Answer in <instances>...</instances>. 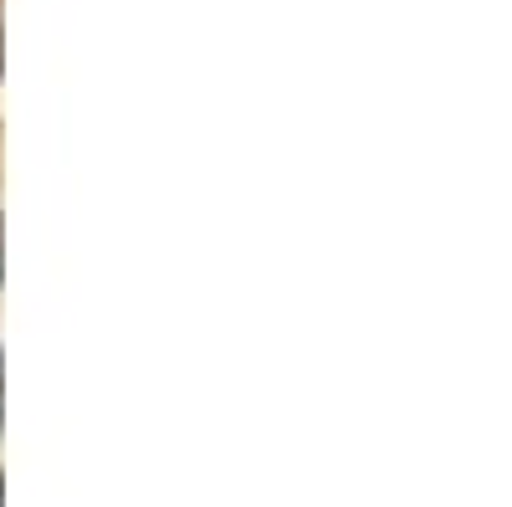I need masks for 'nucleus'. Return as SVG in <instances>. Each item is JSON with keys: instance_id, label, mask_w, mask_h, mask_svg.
<instances>
[{"instance_id": "obj_3", "label": "nucleus", "mask_w": 512, "mask_h": 507, "mask_svg": "<svg viewBox=\"0 0 512 507\" xmlns=\"http://www.w3.org/2000/svg\"><path fill=\"white\" fill-rule=\"evenodd\" d=\"M0 497H6V482H0Z\"/></svg>"}, {"instance_id": "obj_1", "label": "nucleus", "mask_w": 512, "mask_h": 507, "mask_svg": "<svg viewBox=\"0 0 512 507\" xmlns=\"http://www.w3.org/2000/svg\"><path fill=\"white\" fill-rule=\"evenodd\" d=\"M0 426H6V359H0Z\"/></svg>"}, {"instance_id": "obj_2", "label": "nucleus", "mask_w": 512, "mask_h": 507, "mask_svg": "<svg viewBox=\"0 0 512 507\" xmlns=\"http://www.w3.org/2000/svg\"><path fill=\"white\" fill-rule=\"evenodd\" d=\"M0 272H6V221H0Z\"/></svg>"}]
</instances>
